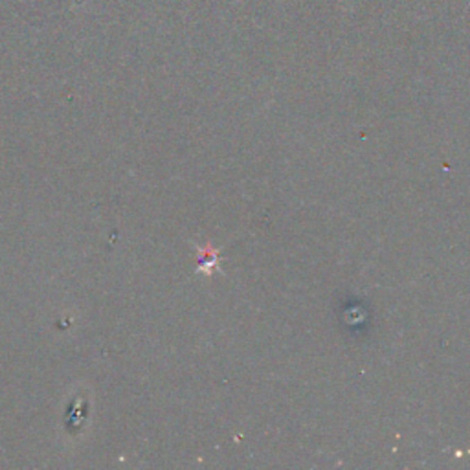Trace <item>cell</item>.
<instances>
[{
  "label": "cell",
  "mask_w": 470,
  "mask_h": 470,
  "mask_svg": "<svg viewBox=\"0 0 470 470\" xmlns=\"http://www.w3.org/2000/svg\"><path fill=\"white\" fill-rule=\"evenodd\" d=\"M217 268V252L211 248H199V270L211 274Z\"/></svg>",
  "instance_id": "1"
}]
</instances>
